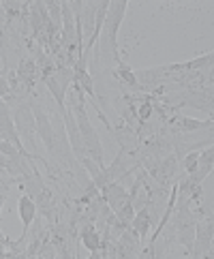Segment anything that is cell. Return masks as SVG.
Masks as SVG:
<instances>
[{
    "instance_id": "obj_1",
    "label": "cell",
    "mask_w": 214,
    "mask_h": 259,
    "mask_svg": "<svg viewBox=\"0 0 214 259\" xmlns=\"http://www.w3.org/2000/svg\"><path fill=\"white\" fill-rule=\"evenodd\" d=\"M11 114H13V122L17 128V135H20V140H22V146L34 156L36 163H43L45 156H43V150L39 146V140H36L39 133H36V120H34L32 105L30 103L17 105L11 109Z\"/></svg>"
},
{
    "instance_id": "obj_2",
    "label": "cell",
    "mask_w": 214,
    "mask_h": 259,
    "mask_svg": "<svg viewBox=\"0 0 214 259\" xmlns=\"http://www.w3.org/2000/svg\"><path fill=\"white\" fill-rule=\"evenodd\" d=\"M161 103L169 105L176 114L180 112L182 107H193L199 109V112H206L212 116V88L210 90H176V92H167V95L156 97Z\"/></svg>"
},
{
    "instance_id": "obj_3",
    "label": "cell",
    "mask_w": 214,
    "mask_h": 259,
    "mask_svg": "<svg viewBox=\"0 0 214 259\" xmlns=\"http://www.w3.org/2000/svg\"><path fill=\"white\" fill-rule=\"evenodd\" d=\"M212 238H214V223H212V217L206 212L195 223V240H193L191 257L193 259L212 257Z\"/></svg>"
},
{
    "instance_id": "obj_4",
    "label": "cell",
    "mask_w": 214,
    "mask_h": 259,
    "mask_svg": "<svg viewBox=\"0 0 214 259\" xmlns=\"http://www.w3.org/2000/svg\"><path fill=\"white\" fill-rule=\"evenodd\" d=\"M62 122H64V131H67V137H69V146L73 154H75V159L81 163L86 159V146H83V140H81V133H79V126H77V120H75V114H73V109L67 107L62 114Z\"/></svg>"
},
{
    "instance_id": "obj_5",
    "label": "cell",
    "mask_w": 214,
    "mask_h": 259,
    "mask_svg": "<svg viewBox=\"0 0 214 259\" xmlns=\"http://www.w3.org/2000/svg\"><path fill=\"white\" fill-rule=\"evenodd\" d=\"M109 133H111V137H114V140L118 142L120 150H124L126 154H131L133 159H135V154H137V150H139V146H142V140L137 137V133L133 131V128H131V126H126L122 120H118L116 124H111Z\"/></svg>"
},
{
    "instance_id": "obj_6",
    "label": "cell",
    "mask_w": 214,
    "mask_h": 259,
    "mask_svg": "<svg viewBox=\"0 0 214 259\" xmlns=\"http://www.w3.org/2000/svg\"><path fill=\"white\" fill-rule=\"evenodd\" d=\"M172 131L178 133H197V131H212V118L208 120H197V118H189L184 114H174L167 120V124Z\"/></svg>"
},
{
    "instance_id": "obj_7",
    "label": "cell",
    "mask_w": 214,
    "mask_h": 259,
    "mask_svg": "<svg viewBox=\"0 0 214 259\" xmlns=\"http://www.w3.org/2000/svg\"><path fill=\"white\" fill-rule=\"evenodd\" d=\"M139 253H142V240H139L131 231V227H129L116 240L114 257L116 259H126V257H139Z\"/></svg>"
},
{
    "instance_id": "obj_8",
    "label": "cell",
    "mask_w": 214,
    "mask_h": 259,
    "mask_svg": "<svg viewBox=\"0 0 214 259\" xmlns=\"http://www.w3.org/2000/svg\"><path fill=\"white\" fill-rule=\"evenodd\" d=\"M101 197H103L107 201V206L118 212L120 208L124 206V203H129L131 199H129V189L124 187L120 180H114V182H107L103 189H101Z\"/></svg>"
},
{
    "instance_id": "obj_9",
    "label": "cell",
    "mask_w": 214,
    "mask_h": 259,
    "mask_svg": "<svg viewBox=\"0 0 214 259\" xmlns=\"http://www.w3.org/2000/svg\"><path fill=\"white\" fill-rule=\"evenodd\" d=\"M0 140L11 142L17 148H24L20 135H17L15 122H13V114H11V109H9V105L5 103V101H0Z\"/></svg>"
},
{
    "instance_id": "obj_10",
    "label": "cell",
    "mask_w": 214,
    "mask_h": 259,
    "mask_svg": "<svg viewBox=\"0 0 214 259\" xmlns=\"http://www.w3.org/2000/svg\"><path fill=\"white\" fill-rule=\"evenodd\" d=\"M212 167H214V150H212V146H208V148H203V150L199 152L197 167H195V171L189 174V176H191L193 180L203 182L212 174Z\"/></svg>"
},
{
    "instance_id": "obj_11",
    "label": "cell",
    "mask_w": 214,
    "mask_h": 259,
    "mask_svg": "<svg viewBox=\"0 0 214 259\" xmlns=\"http://www.w3.org/2000/svg\"><path fill=\"white\" fill-rule=\"evenodd\" d=\"M154 225H152V219H150V214H148V208L144 206V208H139V210H135V217H133V221H131V231L133 234L142 240L148 238V234H150V229H152Z\"/></svg>"
},
{
    "instance_id": "obj_12",
    "label": "cell",
    "mask_w": 214,
    "mask_h": 259,
    "mask_svg": "<svg viewBox=\"0 0 214 259\" xmlns=\"http://www.w3.org/2000/svg\"><path fill=\"white\" fill-rule=\"evenodd\" d=\"M17 210H20V217H22V223H24L22 236H28V231H30V227H32V221L36 217V203L28 195H22L20 201H17Z\"/></svg>"
},
{
    "instance_id": "obj_13",
    "label": "cell",
    "mask_w": 214,
    "mask_h": 259,
    "mask_svg": "<svg viewBox=\"0 0 214 259\" xmlns=\"http://www.w3.org/2000/svg\"><path fill=\"white\" fill-rule=\"evenodd\" d=\"M197 161H199V152L197 150H193V152H187L180 159V167L184 174H193L195 167H197Z\"/></svg>"
},
{
    "instance_id": "obj_14",
    "label": "cell",
    "mask_w": 214,
    "mask_h": 259,
    "mask_svg": "<svg viewBox=\"0 0 214 259\" xmlns=\"http://www.w3.org/2000/svg\"><path fill=\"white\" fill-rule=\"evenodd\" d=\"M36 257H41V259H56V257H58V253H56V248H54L50 238L43 240V244L39 248V255H36Z\"/></svg>"
},
{
    "instance_id": "obj_15",
    "label": "cell",
    "mask_w": 214,
    "mask_h": 259,
    "mask_svg": "<svg viewBox=\"0 0 214 259\" xmlns=\"http://www.w3.org/2000/svg\"><path fill=\"white\" fill-rule=\"evenodd\" d=\"M9 92H11V86H9V79L5 77V73L0 71V101H3Z\"/></svg>"
},
{
    "instance_id": "obj_16",
    "label": "cell",
    "mask_w": 214,
    "mask_h": 259,
    "mask_svg": "<svg viewBox=\"0 0 214 259\" xmlns=\"http://www.w3.org/2000/svg\"><path fill=\"white\" fill-rule=\"evenodd\" d=\"M5 240H7V236L3 234V229H0V259L5 257V253H7V248H5Z\"/></svg>"
},
{
    "instance_id": "obj_17",
    "label": "cell",
    "mask_w": 214,
    "mask_h": 259,
    "mask_svg": "<svg viewBox=\"0 0 214 259\" xmlns=\"http://www.w3.org/2000/svg\"><path fill=\"white\" fill-rule=\"evenodd\" d=\"M7 193H9V191H0V212H3V206H5V199H7Z\"/></svg>"
}]
</instances>
